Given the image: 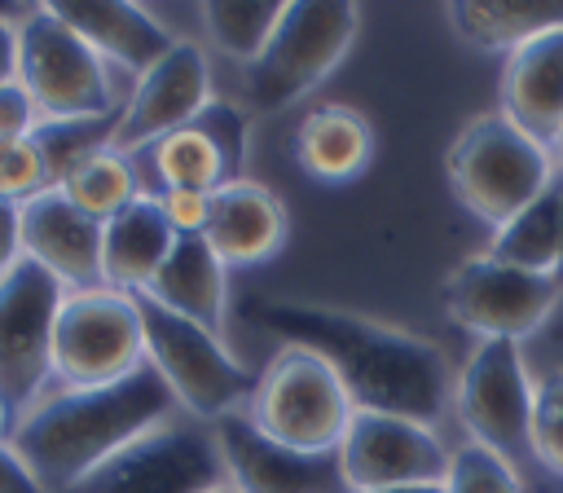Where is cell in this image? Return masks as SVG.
<instances>
[{"instance_id":"6da1fadb","label":"cell","mask_w":563,"mask_h":493,"mask_svg":"<svg viewBox=\"0 0 563 493\" xmlns=\"http://www.w3.org/2000/svg\"><path fill=\"white\" fill-rule=\"evenodd\" d=\"M251 317L282 335L295 348L317 352L334 379L343 383L352 409L413 418L435 427L453 405V370L444 352L400 326L378 317L330 308V304H299V299H255Z\"/></svg>"},{"instance_id":"7a4b0ae2","label":"cell","mask_w":563,"mask_h":493,"mask_svg":"<svg viewBox=\"0 0 563 493\" xmlns=\"http://www.w3.org/2000/svg\"><path fill=\"white\" fill-rule=\"evenodd\" d=\"M176 396L145 361L119 383L44 392L13 418L9 445L44 493H75L101 462L176 418Z\"/></svg>"},{"instance_id":"3957f363","label":"cell","mask_w":563,"mask_h":493,"mask_svg":"<svg viewBox=\"0 0 563 493\" xmlns=\"http://www.w3.org/2000/svg\"><path fill=\"white\" fill-rule=\"evenodd\" d=\"M449 185L471 216L497 229L554 185V158H550V145L532 141L501 110H493L471 119L453 136Z\"/></svg>"},{"instance_id":"277c9868","label":"cell","mask_w":563,"mask_h":493,"mask_svg":"<svg viewBox=\"0 0 563 493\" xmlns=\"http://www.w3.org/2000/svg\"><path fill=\"white\" fill-rule=\"evenodd\" d=\"M136 308L145 326V361L158 370L180 409H189L198 423H220L224 414L251 405L260 374L246 370L220 343V335L158 308L145 295H136Z\"/></svg>"},{"instance_id":"5b68a950","label":"cell","mask_w":563,"mask_h":493,"mask_svg":"<svg viewBox=\"0 0 563 493\" xmlns=\"http://www.w3.org/2000/svg\"><path fill=\"white\" fill-rule=\"evenodd\" d=\"M361 26L356 4H286L273 40L246 66V110L282 114L299 97H308L352 48Z\"/></svg>"},{"instance_id":"8992f818","label":"cell","mask_w":563,"mask_h":493,"mask_svg":"<svg viewBox=\"0 0 563 493\" xmlns=\"http://www.w3.org/2000/svg\"><path fill=\"white\" fill-rule=\"evenodd\" d=\"M18 84L40 106V119L123 110L106 62L48 4H35L18 18Z\"/></svg>"},{"instance_id":"52a82bcc","label":"cell","mask_w":563,"mask_h":493,"mask_svg":"<svg viewBox=\"0 0 563 493\" xmlns=\"http://www.w3.org/2000/svg\"><path fill=\"white\" fill-rule=\"evenodd\" d=\"M246 414L264 436L290 445V449L334 453L356 409H352L343 383L334 379V370L317 352L286 343L264 365Z\"/></svg>"},{"instance_id":"ba28073f","label":"cell","mask_w":563,"mask_h":493,"mask_svg":"<svg viewBox=\"0 0 563 493\" xmlns=\"http://www.w3.org/2000/svg\"><path fill=\"white\" fill-rule=\"evenodd\" d=\"M145 365V326L136 295L97 286L66 291L53 330V379L62 387H101Z\"/></svg>"},{"instance_id":"9c48e42d","label":"cell","mask_w":563,"mask_h":493,"mask_svg":"<svg viewBox=\"0 0 563 493\" xmlns=\"http://www.w3.org/2000/svg\"><path fill=\"white\" fill-rule=\"evenodd\" d=\"M246 154H251V110L238 101H211L185 128L136 150L132 167L141 176V194H150V198H158L167 189L216 194L224 185L246 180L242 176Z\"/></svg>"},{"instance_id":"30bf717a","label":"cell","mask_w":563,"mask_h":493,"mask_svg":"<svg viewBox=\"0 0 563 493\" xmlns=\"http://www.w3.org/2000/svg\"><path fill=\"white\" fill-rule=\"evenodd\" d=\"M66 286L35 260L0 277V396L22 414L53 383V330Z\"/></svg>"},{"instance_id":"8fae6325","label":"cell","mask_w":563,"mask_h":493,"mask_svg":"<svg viewBox=\"0 0 563 493\" xmlns=\"http://www.w3.org/2000/svg\"><path fill=\"white\" fill-rule=\"evenodd\" d=\"M532 387L519 343L479 339L453 383V409L475 445L519 462L532 453Z\"/></svg>"},{"instance_id":"7c38bea8","label":"cell","mask_w":563,"mask_h":493,"mask_svg":"<svg viewBox=\"0 0 563 493\" xmlns=\"http://www.w3.org/2000/svg\"><path fill=\"white\" fill-rule=\"evenodd\" d=\"M220 484H229V471L216 431L167 418L101 462L75 493H211Z\"/></svg>"},{"instance_id":"4fadbf2b","label":"cell","mask_w":563,"mask_h":493,"mask_svg":"<svg viewBox=\"0 0 563 493\" xmlns=\"http://www.w3.org/2000/svg\"><path fill=\"white\" fill-rule=\"evenodd\" d=\"M559 291L563 286L545 273H523L493 255H471L449 273L444 308L457 326H466L479 339L519 343L554 313Z\"/></svg>"},{"instance_id":"5bb4252c","label":"cell","mask_w":563,"mask_h":493,"mask_svg":"<svg viewBox=\"0 0 563 493\" xmlns=\"http://www.w3.org/2000/svg\"><path fill=\"white\" fill-rule=\"evenodd\" d=\"M334 453L352 493L444 484V471H449V449L440 445L435 427H422L396 414H369V409L352 414Z\"/></svg>"},{"instance_id":"9a60e30c","label":"cell","mask_w":563,"mask_h":493,"mask_svg":"<svg viewBox=\"0 0 563 493\" xmlns=\"http://www.w3.org/2000/svg\"><path fill=\"white\" fill-rule=\"evenodd\" d=\"M211 66L207 53L194 40H176L132 88V97L123 101L119 128L110 150L114 154H136L145 145H154L158 136L185 128L189 119H198L211 106Z\"/></svg>"},{"instance_id":"2e32d148","label":"cell","mask_w":563,"mask_h":493,"mask_svg":"<svg viewBox=\"0 0 563 493\" xmlns=\"http://www.w3.org/2000/svg\"><path fill=\"white\" fill-rule=\"evenodd\" d=\"M229 484L238 493H352L339 453H303L264 436L246 409L211 423Z\"/></svg>"},{"instance_id":"e0dca14e","label":"cell","mask_w":563,"mask_h":493,"mask_svg":"<svg viewBox=\"0 0 563 493\" xmlns=\"http://www.w3.org/2000/svg\"><path fill=\"white\" fill-rule=\"evenodd\" d=\"M22 255L48 269L66 291L101 286V220L79 211L62 189H44L18 207Z\"/></svg>"},{"instance_id":"ac0fdd59","label":"cell","mask_w":563,"mask_h":493,"mask_svg":"<svg viewBox=\"0 0 563 493\" xmlns=\"http://www.w3.org/2000/svg\"><path fill=\"white\" fill-rule=\"evenodd\" d=\"M501 114L532 141L554 145L563 119V22L528 35L519 48L506 53Z\"/></svg>"},{"instance_id":"d6986e66","label":"cell","mask_w":563,"mask_h":493,"mask_svg":"<svg viewBox=\"0 0 563 493\" xmlns=\"http://www.w3.org/2000/svg\"><path fill=\"white\" fill-rule=\"evenodd\" d=\"M141 295L185 321L207 326L211 335H224V326H229V264L211 251V242L202 233L176 238L158 277Z\"/></svg>"},{"instance_id":"ffe728a7","label":"cell","mask_w":563,"mask_h":493,"mask_svg":"<svg viewBox=\"0 0 563 493\" xmlns=\"http://www.w3.org/2000/svg\"><path fill=\"white\" fill-rule=\"evenodd\" d=\"M70 31H79L101 62H114L132 70L136 79L176 44L158 18H150L141 4H114V0H57L48 4Z\"/></svg>"},{"instance_id":"44dd1931","label":"cell","mask_w":563,"mask_h":493,"mask_svg":"<svg viewBox=\"0 0 563 493\" xmlns=\"http://www.w3.org/2000/svg\"><path fill=\"white\" fill-rule=\"evenodd\" d=\"M202 238L229 269L268 260L286 242V207L268 185H255V180L224 185L211 194V220Z\"/></svg>"},{"instance_id":"7402d4cb","label":"cell","mask_w":563,"mask_h":493,"mask_svg":"<svg viewBox=\"0 0 563 493\" xmlns=\"http://www.w3.org/2000/svg\"><path fill=\"white\" fill-rule=\"evenodd\" d=\"M176 238L180 233L167 224L158 198L141 194L136 202H128L123 211H114L101 224V286L123 291V295H141L158 277Z\"/></svg>"},{"instance_id":"603a6c76","label":"cell","mask_w":563,"mask_h":493,"mask_svg":"<svg viewBox=\"0 0 563 493\" xmlns=\"http://www.w3.org/2000/svg\"><path fill=\"white\" fill-rule=\"evenodd\" d=\"M374 132L352 106H317L299 119L295 158L317 180H352L369 167Z\"/></svg>"},{"instance_id":"cb8c5ba5","label":"cell","mask_w":563,"mask_h":493,"mask_svg":"<svg viewBox=\"0 0 563 493\" xmlns=\"http://www.w3.org/2000/svg\"><path fill=\"white\" fill-rule=\"evenodd\" d=\"M559 246H563V233H559V176H554V185L537 202H528L519 216H510L506 224L493 229V242L484 255H493L510 269H523V273L554 277Z\"/></svg>"},{"instance_id":"d4e9b609","label":"cell","mask_w":563,"mask_h":493,"mask_svg":"<svg viewBox=\"0 0 563 493\" xmlns=\"http://www.w3.org/2000/svg\"><path fill=\"white\" fill-rule=\"evenodd\" d=\"M449 26L475 44V48H519L528 35L545 31V26H559L563 22V4H537V0H523V4H471V0H457L444 9Z\"/></svg>"},{"instance_id":"484cf974","label":"cell","mask_w":563,"mask_h":493,"mask_svg":"<svg viewBox=\"0 0 563 493\" xmlns=\"http://www.w3.org/2000/svg\"><path fill=\"white\" fill-rule=\"evenodd\" d=\"M119 114L123 110L84 114V119H40V128L31 132V141L40 145V158H44V172H48V189H57L70 172H79L101 150H110L114 128H119Z\"/></svg>"},{"instance_id":"4316f807","label":"cell","mask_w":563,"mask_h":493,"mask_svg":"<svg viewBox=\"0 0 563 493\" xmlns=\"http://www.w3.org/2000/svg\"><path fill=\"white\" fill-rule=\"evenodd\" d=\"M79 211H88L92 220H110L114 211H123L128 202L141 198V176L132 167L128 154H114V150H101L97 158H88L79 172H70L62 185H57Z\"/></svg>"},{"instance_id":"83f0119b","label":"cell","mask_w":563,"mask_h":493,"mask_svg":"<svg viewBox=\"0 0 563 493\" xmlns=\"http://www.w3.org/2000/svg\"><path fill=\"white\" fill-rule=\"evenodd\" d=\"M282 13H286V0H264V4H220V0H211V4H202V31L224 57L251 66L264 53V44L273 40Z\"/></svg>"},{"instance_id":"f1b7e54d","label":"cell","mask_w":563,"mask_h":493,"mask_svg":"<svg viewBox=\"0 0 563 493\" xmlns=\"http://www.w3.org/2000/svg\"><path fill=\"white\" fill-rule=\"evenodd\" d=\"M444 493H523L515 462L501 453L466 440L449 449V471H444Z\"/></svg>"},{"instance_id":"f546056e","label":"cell","mask_w":563,"mask_h":493,"mask_svg":"<svg viewBox=\"0 0 563 493\" xmlns=\"http://www.w3.org/2000/svg\"><path fill=\"white\" fill-rule=\"evenodd\" d=\"M532 458L563 475V370H545L532 387Z\"/></svg>"},{"instance_id":"4dcf8cb0","label":"cell","mask_w":563,"mask_h":493,"mask_svg":"<svg viewBox=\"0 0 563 493\" xmlns=\"http://www.w3.org/2000/svg\"><path fill=\"white\" fill-rule=\"evenodd\" d=\"M48 189V172L40 158V145L31 136H0V202H31Z\"/></svg>"},{"instance_id":"1f68e13d","label":"cell","mask_w":563,"mask_h":493,"mask_svg":"<svg viewBox=\"0 0 563 493\" xmlns=\"http://www.w3.org/2000/svg\"><path fill=\"white\" fill-rule=\"evenodd\" d=\"M158 207L180 238L202 233L211 220V194H198V189H167V194H158Z\"/></svg>"},{"instance_id":"d6a6232c","label":"cell","mask_w":563,"mask_h":493,"mask_svg":"<svg viewBox=\"0 0 563 493\" xmlns=\"http://www.w3.org/2000/svg\"><path fill=\"white\" fill-rule=\"evenodd\" d=\"M40 128V106L31 101V92L9 79L0 84V136H31Z\"/></svg>"},{"instance_id":"836d02e7","label":"cell","mask_w":563,"mask_h":493,"mask_svg":"<svg viewBox=\"0 0 563 493\" xmlns=\"http://www.w3.org/2000/svg\"><path fill=\"white\" fill-rule=\"evenodd\" d=\"M0 493H44L40 480L26 471V462L13 453L9 440H0Z\"/></svg>"},{"instance_id":"e575fe53","label":"cell","mask_w":563,"mask_h":493,"mask_svg":"<svg viewBox=\"0 0 563 493\" xmlns=\"http://www.w3.org/2000/svg\"><path fill=\"white\" fill-rule=\"evenodd\" d=\"M22 260V229H18V207L0 202V277Z\"/></svg>"},{"instance_id":"d590c367","label":"cell","mask_w":563,"mask_h":493,"mask_svg":"<svg viewBox=\"0 0 563 493\" xmlns=\"http://www.w3.org/2000/svg\"><path fill=\"white\" fill-rule=\"evenodd\" d=\"M18 79V22L0 13V84Z\"/></svg>"},{"instance_id":"8d00e7d4","label":"cell","mask_w":563,"mask_h":493,"mask_svg":"<svg viewBox=\"0 0 563 493\" xmlns=\"http://www.w3.org/2000/svg\"><path fill=\"white\" fill-rule=\"evenodd\" d=\"M13 418H18V409L0 396V440H9V431H13Z\"/></svg>"},{"instance_id":"74e56055","label":"cell","mask_w":563,"mask_h":493,"mask_svg":"<svg viewBox=\"0 0 563 493\" xmlns=\"http://www.w3.org/2000/svg\"><path fill=\"white\" fill-rule=\"evenodd\" d=\"M559 233H563V176H559ZM554 282L563 286V246H559V269H554Z\"/></svg>"},{"instance_id":"f35d334b","label":"cell","mask_w":563,"mask_h":493,"mask_svg":"<svg viewBox=\"0 0 563 493\" xmlns=\"http://www.w3.org/2000/svg\"><path fill=\"white\" fill-rule=\"evenodd\" d=\"M383 493H444V484H409V489H383Z\"/></svg>"},{"instance_id":"ab89813d","label":"cell","mask_w":563,"mask_h":493,"mask_svg":"<svg viewBox=\"0 0 563 493\" xmlns=\"http://www.w3.org/2000/svg\"><path fill=\"white\" fill-rule=\"evenodd\" d=\"M554 150L563 154V119H559V132H554Z\"/></svg>"},{"instance_id":"60d3db41","label":"cell","mask_w":563,"mask_h":493,"mask_svg":"<svg viewBox=\"0 0 563 493\" xmlns=\"http://www.w3.org/2000/svg\"><path fill=\"white\" fill-rule=\"evenodd\" d=\"M211 493H238V489H233V484H220V489H211Z\"/></svg>"}]
</instances>
